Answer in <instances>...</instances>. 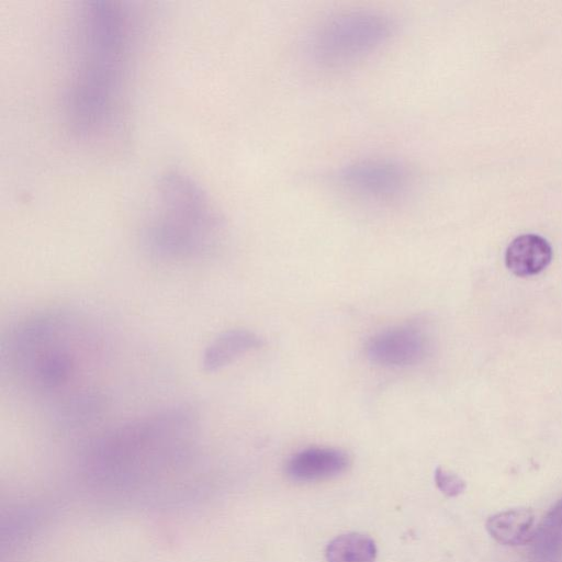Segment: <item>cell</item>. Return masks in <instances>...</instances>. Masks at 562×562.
Instances as JSON below:
<instances>
[{
    "mask_svg": "<svg viewBox=\"0 0 562 562\" xmlns=\"http://www.w3.org/2000/svg\"><path fill=\"white\" fill-rule=\"evenodd\" d=\"M80 56L70 91L72 122L83 134L111 123L124 69L125 31L120 11L99 2L85 11Z\"/></svg>",
    "mask_w": 562,
    "mask_h": 562,
    "instance_id": "obj_1",
    "label": "cell"
},
{
    "mask_svg": "<svg viewBox=\"0 0 562 562\" xmlns=\"http://www.w3.org/2000/svg\"><path fill=\"white\" fill-rule=\"evenodd\" d=\"M222 225L200 188L181 175H169L159 187V204L146 238L165 257L206 254L217 243Z\"/></svg>",
    "mask_w": 562,
    "mask_h": 562,
    "instance_id": "obj_2",
    "label": "cell"
},
{
    "mask_svg": "<svg viewBox=\"0 0 562 562\" xmlns=\"http://www.w3.org/2000/svg\"><path fill=\"white\" fill-rule=\"evenodd\" d=\"M394 32L392 20L369 10L349 11L323 21L312 33L308 53L323 66L356 61L385 44Z\"/></svg>",
    "mask_w": 562,
    "mask_h": 562,
    "instance_id": "obj_3",
    "label": "cell"
},
{
    "mask_svg": "<svg viewBox=\"0 0 562 562\" xmlns=\"http://www.w3.org/2000/svg\"><path fill=\"white\" fill-rule=\"evenodd\" d=\"M338 183L348 192L372 201L401 196L411 177L401 164L389 159H364L347 165L338 172Z\"/></svg>",
    "mask_w": 562,
    "mask_h": 562,
    "instance_id": "obj_4",
    "label": "cell"
},
{
    "mask_svg": "<svg viewBox=\"0 0 562 562\" xmlns=\"http://www.w3.org/2000/svg\"><path fill=\"white\" fill-rule=\"evenodd\" d=\"M429 350V339L417 325H400L372 335L366 342L367 358L383 368L419 364Z\"/></svg>",
    "mask_w": 562,
    "mask_h": 562,
    "instance_id": "obj_5",
    "label": "cell"
},
{
    "mask_svg": "<svg viewBox=\"0 0 562 562\" xmlns=\"http://www.w3.org/2000/svg\"><path fill=\"white\" fill-rule=\"evenodd\" d=\"M350 465L349 454L334 447H308L285 462V475L293 482L311 483L336 477Z\"/></svg>",
    "mask_w": 562,
    "mask_h": 562,
    "instance_id": "obj_6",
    "label": "cell"
},
{
    "mask_svg": "<svg viewBox=\"0 0 562 562\" xmlns=\"http://www.w3.org/2000/svg\"><path fill=\"white\" fill-rule=\"evenodd\" d=\"M552 259L548 240L537 234H522L514 238L505 251L509 271L520 278L531 277L544 270Z\"/></svg>",
    "mask_w": 562,
    "mask_h": 562,
    "instance_id": "obj_7",
    "label": "cell"
},
{
    "mask_svg": "<svg viewBox=\"0 0 562 562\" xmlns=\"http://www.w3.org/2000/svg\"><path fill=\"white\" fill-rule=\"evenodd\" d=\"M262 345V338L251 330H226L206 347L202 360L203 368L210 372L220 370Z\"/></svg>",
    "mask_w": 562,
    "mask_h": 562,
    "instance_id": "obj_8",
    "label": "cell"
},
{
    "mask_svg": "<svg viewBox=\"0 0 562 562\" xmlns=\"http://www.w3.org/2000/svg\"><path fill=\"white\" fill-rule=\"evenodd\" d=\"M488 535L504 546H522L535 535V514L528 508H515L492 515L485 522Z\"/></svg>",
    "mask_w": 562,
    "mask_h": 562,
    "instance_id": "obj_9",
    "label": "cell"
},
{
    "mask_svg": "<svg viewBox=\"0 0 562 562\" xmlns=\"http://www.w3.org/2000/svg\"><path fill=\"white\" fill-rule=\"evenodd\" d=\"M325 558L327 562H374L376 546L367 535L348 532L327 544Z\"/></svg>",
    "mask_w": 562,
    "mask_h": 562,
    "instance_id": "obj_10",
    "label": "cell"
},
{
    "mask_svg": "<svg viewBox=\"0 0 562 562\" xmlns=\"http://www.w3.org/2000/svg\"><path fill=\"white\" fill-rule=\"evenodd\" d=\"M537 555L552 558L562 550V498L536 528L531 540Z\"/></svg>",
    "mask_w": 562,
    "mask_h": 562,
    "instance_id": "obj_11",
    "label": "cell"
},
{
    "mask_svg": "<svg viewBox=\"0 0 562 562\" xmlns=\"http://www.w3.org/2000/svg\"><path fill=\"white\" fill-rule=\"evenodd\" d=\"M437 487L449 497L462 494L465 490V482L457 474L438 467L435 471Z\"/></svg>",
    "mask_w": 562,
    "mask_h": 562,
    "instance_id": "obj_12",
    "label": "cell"
}]
</instances>
